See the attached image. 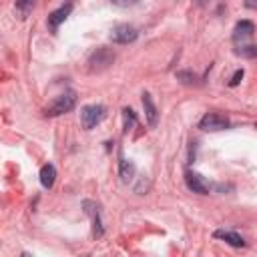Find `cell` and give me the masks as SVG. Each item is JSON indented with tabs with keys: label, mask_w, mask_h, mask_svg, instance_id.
I'll return each instance as SVG.
<instances>
[{
	"label": "cell",
	"mask_w": 257,
	"mask_h": 257,
	"mask_svg": "<svg viewBox=\"0 0 257 257\" xmlns=\"http://www.w3.org/2000/svg\"><path fill=\"white\" fill-rule=\"evenodd\" d=\"M76 106V94L72 92V90H68V92H62V94H58L48 106H46V114L48 116H58V114H64V112H70L72 108Z\"/></svg>",
	"instance_id": "cell-1"
},
{
	"label": "cell",
	"mask_w": 257,
	"mask_h": 257,
	"mask_svg": "<svg viewBox=\"0 0 257 257\" xmlns=\"http://www.w3.org/2000/svg\"><path fill=\"white\" fill-rule=\"evenodd\" d=\"M112 60H114V52L106 46H100L88 56V62H86L88 72H102L112 64Z\"/></svg>",
	"instance_id": "cell-2"
},
{
	"label": "cell",
	"mask_w": 257,
	"mask_h": 257,
	"mask_svg": "<svg viewBox=\"0 0 257 257\" xmlns=\"http://www.w3.org/2000/svg\"><path fill=\"white\" fill-rule=\"evenodd\" d=\"M104 114H106V108L102 104H86V106H82V110H80V124H82V128L84 131L94 128L104 118Z\"/></svg>",
	"instance_id": "cell-3"
},
{
	"label": "cell",
	"mask_w": 257,
	"mask_h": 257,
	"mask_svg": "<svg viewBox=\"0 0 257 257\" xmlns=\"http://www.w3.org/2000/svg\"><path fill=\"white\" fill-rule=\"evenodd\" d=\"M199 128L201 131H211V133L225 131V128H229V118L221 112H205L203 118L199 120Z\"/></svg>",
	"instance_id": "cell-4"
},
{
	"label": "cell",
	"mask_w": 257,
	"mask_h": 257,
	"mask_svg": "<svg viewBox=\"0 0 257 257\" xmlns=\"http://www.w3.org/2000/svg\"><path fill=\"white\" fill-rule=\"evenodd\" d=\"M253 32H255V24H253L251 20H241V22H237V24H235V30H233V44H235V48L245 46L247 40H251Z\"/></svg>",
	"instance_id": "cell-5"
},
{
	"label": "cell",
	"mask_w": 257,
	"mask_h": 257,
	"mask_svg": "<svg viewBox=\"0 0 257 257\" xmlns=\"http://www.w3.org/2000/svg\"><path fill=\"white\" fill-rule=\"evenodd\" d=\"M139 36L137 28L131 26V24H116L112 30H110V40L116 42V44H128V42H135Z\"/></svg>",
	"instance_id": "cell-6"
},
{
	"label": "cell",
	"mask_w": 257,
	"mask_h": 257,
	"mask_svg": "<svg viewBox=\"0 0 257 257\" xmlns=\"http://www.w3.org/2000/svg\"><path fill=\"white\" fill-rule=\"evenodd\" d=\"M185 183H187V189L197 193V195H209V191H211L209 181L203 175L195 173V171H187L185 173Z\"/></svg>",
	"instance_id": "cell-7"
},
{
	"label": "cell",
	"mask_w": 257,
	"mask_h": 257,
	"mask_svg": "<svg viewBox=\"0 0 257 257\" xmlns=\"http://www.w3.org/2000/svg\"><path fill=\"white\" fill-rule=\"evenodd\" d=\"M82 207H84V213L90 215L92 219V235L94 237H102L104 229H102V219H100V209L94 201H82Z\"/></svg>",
	"instance_id": "cell-8"
},
{
	"label": "cell",
	"mask_w": 257,
	"mask_h": 257,
	"mask_svg": "<svg viewBox=\"0 0 257 257\" xmlns=\"http://www.w3.org/2000/svg\"><path fill=\"white\" fill-rule=\"evenodd\" d=\"M70 12H72V2H66V4H62L60 8H56L54 12H50V14H48V26H50V30L56 32L58 26L68 18Z\"/></svg>",
	"instance_id": "cell-9"
},
{
	"label": "cell",
	"mask_w": 257,
	"mask_h": 257,
	"mask_svg": "<svg viewBox=\"0 0 257 257\" xmlns=\"http://www.w3.org/2000/svg\"><path fill=\"white\" fill-rule=\"evenodd\" d=\"M213 237H215V239H223V241H225V243H229L231 247H245V239H243L239 233H235V231L219 229V231H215V233H213Z\"/></svg>",
	"instance_id": "cell-10"
},
{
	"label": "cell",
	"mask_w": 257,
	"mask_h": 257,
	"mask_svg": "<svg viewBox=\"0 0 257 257\" xmlns=\"http://www.w3.org/2000/svg\"><path fill=\"white\" fill-rule=\"evenodd\" d=\"M143 106H145V116H147L149 126H155L157 118H159V112H157V106H155V102H153L149 92H143Z\"/></svg>",
	"instance_id": "cell-11"
},
{
	"label": "cell",
	"mask_w": 257,
	"mask_h": 257,
	"mask_svg": "<svg viewBox=\"0 0 257 257\" xmlns=\"http://www.w3.org/2000/svg\"><path fill=\"white\" fill-rule=\"evenodd\" d=\"M54 181H56V169H54V165H50V163L42 165V169H40V185L44 189H52Z\"/></svg>",
	"instance_id": "cell-12"
},
{
	"label": "cell",
	"mask_w": 257,
	"mask_h": 257,
	"mask_svg": "<svg viewBox=\"0 0 257 257\" xmlns=\"http://www.w3.org/2000/svg\"><path fill=\"white\" fill-rule=\"evenodd\" d=\"M135 163L133 161H126V159H120V165H118V175H120V181L122 183H131L133 177H135Z\"/></svg>",
	"instance_id": "cell-13"
},
{
	"label": "cell",
	"mask_w": 257,
	"mask_h": 257,
	"mask_svg": "<svg viewBox=\"0 0 257 257\" xmlns=\"http://www.w3.org/2000/svg\"><path fill=\"white\" fill-rule=\"evenodd\" d=\"M32 6H34V0H16L14 10H16V14H18V18H22V20H24V18L30 14Z\"/></svg>",
	"instance_id": "cell-14"
},
{
	"label": "cell",
	"mask_w": 257,
	"mask_h": 257,
	"mask_svg": "<svg viewBox=\"0 0 257 257\" xmlns=\"http://www.w3.org/2000/svg\"><path fill=\"white\" fill-rule=\"evenodd\" d=\"M122 116H124V133H128V131L133 128V124L137 122L135 110H133V108H122Z\"/></svg>",
	"instance_id": "cell-15"
},
{
	"label": "cell",
	"mask_w": 257,
	"mask_h": 257,
	"mask_svg": "<svg viewBox=\"0 0 257 257\" xmlns=\"http://www.w3.org/2000/svg\"><path fill=\"white\" fill-rule=\"evenodd\" d=\"M177 78H179L183 84H197V76H195L191 70H179V72H177Z\"/></svg>",
	"instance_id": "cell-16"
},
{
	"label": "cell",
	"mask_w": 257,
	"mask_h": 257,
	"mask_svg": "<svg viewBox=\"0 0 257 257\" xmlns=\"http://www.w3.org/2000/svg\"><path fill=\"white\" fill-rule=\"evenodd\" d=\"M243 68H239V70H235V74L231 76V80H229V86H237L239 82H241V78H243Z\"/></svg>",
	"instance_id": "cell-17"
},
{
	"label": "cell",
	"mask_w": 257,
	"mask_h": 257,
	"mask_svg": "<svg viewBox=\"0 0 257 257\" xmlns=\"http://www.w3.org/2000/svg\"><path fill=\"white\" fill-rule=\"evenodd\" d=\"M114 6H118V8H128V6H135L139 0H110Z\"/></svg>",
	"instance_id": "cell-18"
},
{
	"label": "cell",
	"mask_w": 257,
	"mask_h": 257,
	"mask_svg": "<svg viewBox=\"0 0 257 257\" xmlns=\"http://www.w3.org/2000/svg\"><path fill=\"white\" fill-rule=\"evenodd\" d=\"M247 6H249V8H255V2H253V0H247Z\"/></svg>",
	"instance_id": "cell-19"
},
{
	"label": "cell",
	"mask_w": 257,
	"mask_h": 257,
	"mask_svg": "<svg viewBox=\"0 0 257 257\" xmlns=\"http://www.w3.org/2000/svg\"><path fill=\"white\" fill-rule=\"evenodd\" d=\"M197 2H199L201 6H203V4H207V0H197Z\"/></svg>",
	"instance_id": "cell-20"
}]
</instances>
